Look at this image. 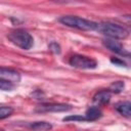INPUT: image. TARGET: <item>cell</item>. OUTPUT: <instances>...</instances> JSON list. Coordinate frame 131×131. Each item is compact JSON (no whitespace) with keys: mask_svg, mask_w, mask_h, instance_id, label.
I'll use <instances>...</instances> for the list:
<instances>
[{"mask_svg":"<svg viewBox=\"0 0 131 131\" xmlns=\"http://www.w3.org/2000/svg\"><path fill=\"white\" fill-rule=\"evenodd\" d=\"M7 38L17 47L29 50L34 45V38L30 33L25 30H15L7 35Z\"/></svg>","mask_w":131,"mask_h":131,"instance_id":"obj_3","label":"cell"},{"mask_svg":"<svg viewBox=\"0 0 131 131\" xmlns=\"http://www.w3.org/2000/svg\"><path fill=\"white\" fill-rule=\"evenodd\" d=\"M14 89V83L6 81V80H1L0 81V90L3 91H12Z\"/></svg>","mask_w":131,"mask_h":131,"instance_id":"obj_14","label":"cell"},{"mask_svg":"<svg viewBox=\"0 0 131 131\" xmlns=\"http://www.w3.org/2000/svg\"><path fill=\"white\" fill-rule=\"evenodd\" d=\"M115 108L118 113L126 118H130L131 116V103L130 101H120L115 104Z\"/></svg>","mask_w":131,"mask_h":131,"instance_id":"obj_9","label":"cell"},{"mask_svg":"<svg viewBox=\"0 0 131 131\" xmlns=\"http://www.w3.org/2000/svg\"><path fill=\"white\" fill-rule=\"evenodd\" d=\"M13 113V108L11 106H0V120L6 119L8 117H10Z\"/></svg>","mask_w":131,"mask_h":131,"instance_id":"obj_13","label":"cell"},{"mask_svg":"<svg viewBox=\"0 0 131 131\" xmlns=\"http://www.w3.org/2000/svg\"><path fill=\"white\" fill-rule=\"evenodd\" d=\"M96 31L110 37V39H115V40L126 39L129 36V31L125 27L111 21H102L100 24H97Z\"/></svg>","mask_w":131,"mask_h":131,"instance_id":"obj_1","label":"cell"},{"mask_svg":"<svg viewBox=\"0 0 131 131\" xmlns=\"http://www.w3.org/2000/svg\"><path fill=\"white\" fill-rule=\"evenodd\" d=\"M69 63L74 68L82 70H92L97 67V61L95 59L80 54H75L71 56L69 59Z\"/></svg>","mask_w":131,"mask_h":131,"instance_id":"obj_4","label":"cell"},{"mask_svg":"<svg viewBox=\"0 0 131 131\" xmlns=\"http://www.w3.org/2000/svg\"><path fill=\"white\" fill-rule=\"evenodd\" d=\"M1 80H6L12 83H18L20 81V74L13 69L0 67V81Z\"/></svg>","mask_w":131,"mask_h":131,"instance_id":"obj_7","label":"cell"},{"mask_svg":"<svg viewBox=\"0 0 131 131\" xmlns=\"http://www.w3.org/2000/svg\"><path fill=\"white\" fill-rule=\"evenodd\" d=\"M84 117H85L87 122H93V121H96L99 118H101L102 117V113L97 106H90L86 111Z\"/></svg>","mask_w":131,"mask_h":131,"instance_id":"obj_10","label":"cell"},{"mask_svg":"<svg viewBox=\"0 0 131 131\" xmlns=\"http://www.w3.org/2000/svg\"><path fill=\"white\" fill-rule=\"evenodd\" d=\"M102 44L104 47H106L108 50H111L112 52H115L117 54L120 55H124V56H130V53L128 51H126V49L124 48L123 44L115 39H104L102 41Z\"/></svg>","mask_w":131,"mask_h":131,"instance_id":"obj_6","label":"cell"},{"mask_svg":"<svg viewBox=\"0 0 131 131\" xmlns=\"http://www.w3.org/2000/svg\"><path fill=\"white\" fill-rule=\"evenodd\" d=\"M31 129H33L34 131H47L50 130L52 128V125L48 122H44V121H40V122H34L30 125Z\"/></svg>","mask_w":131,"mask_h":131,"instance_id":"obj_11","label":"cell"},{"mask_svg":"<svg viewBox=\"0 0 131 131\" xmlns=\"http://www.w3.org/2000/svg\"><path fill=\"white\" fill-rule=\"evenodd\" d=\"M48 48H49V50H50L52 53H54V54H59V53L61 52L60 45H59L58 43H56V42H51V43L48 45Z\"/></svg>","mask_w":131,"mask_h":131,"instance_id":"obj_15","label":"cell"},{"mask_svg":"<svg viewBox=\"0 0 131 131\" xmlns=\"http://www.w3.org/2000/svg\"><path fill=\"white\" fill-rule=\"evenodd\" d=\"M58 21L67 27L75 28L82 31H96L97 29V23L82 18L76 15H63L58 18Z\"/></svg>","mask_w":131,"mask_h":131,"instance_id":"obj_2","label":"cell"},{"mask_svg":"<svg viewBox=\"0 0 131 131\" xmlns=\"http://www.w3.org/2000/svg\"><path fill=\"white\" fill-rule=\"evenodd\" d=\"M112 94L111 92L106 89V90H100L98 92H96L93 96V103L95 105H103L108 103V101L111 100Z\"/></svg>","mask_w":131,"mask_h":131,"instance_id":"obj_8","label":"cell"},{"mask_svg":"<svg viewBox=\"0 0 131 131\" xmlns=\"http://www.w3.org/2000/svg\"><path fill=\"white\" fill-rule=\"evenodd\" d=\"M72 108L71 104L67 103H41L40 105L36 106V113H59V112H68Z\"/></svg>","mask_w":131,"mask_h":131,"instance_id":"obj_5","label":"cell"},{"mask_svg":"<svg viewBox=\"0 0 131 131\" xmlns=\"http://www.w3.org/2000/svg\"><path fill=\"white\" fill-rule=\"evenodd\" d=\"M124 87H125V84H124L123 81H116V82H114V83L111 84V86H110V88L107 90L111 93L112 92L113 93H120V92L123 91Z\"/></svg>","mask_w":131,"mask_h":131,"instance_id":"obj_12","label":"cell"},{"mask_svg":"<svg viewBox=\"0 0 131 131\" xmlns=\"http://www.w3.org/2000/svg\"><path fill=\"white\" fill-rule=\"evenodd\" d=\"M62 121H86L84 116L80 115H75V116H68L62 119Z\"/></svg>","mask_w":131,"mask_h":131,"instance_id":"obj_16","label":"cell"},{"mask_svg":"<svg viewBox=\"0 0 131 131\" xmlns=\"http://www.w3.org/2000/svg\"><path fill=\"white\" fill-rule=\"evenodd\" d=\"M0 131H4V130H0Z\"/></svg>","mask_w":131,"mask_h":131,"instance_id":"obj_18","label":"cell"},{"mask_svg":"<svg viewBox=\"0 0 131 131\" xmlns=\"http://www.w3.org/2000/svg\"><path fill=\"white\" fill-rule=\"evenodd\" d=\"M111 62L114 63L115 66H119V67H127L126 62L118 57H111Z\"/></svg>","mask_w":131,"mask_h":131,"instance_id":"obj_17","label":"cell"}]
</instances>
